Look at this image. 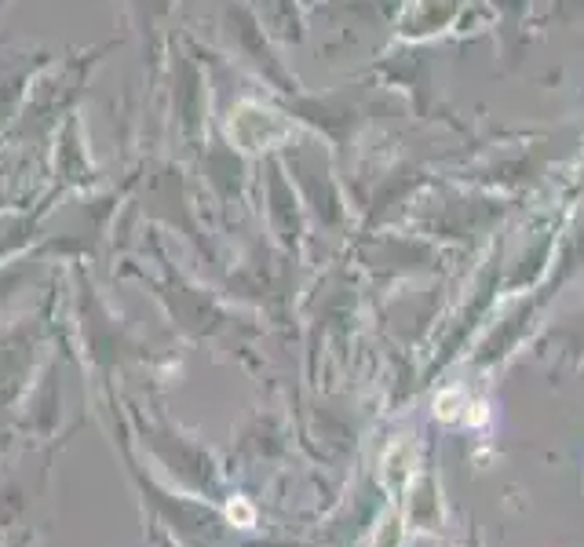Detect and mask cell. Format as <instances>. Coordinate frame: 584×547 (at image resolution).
<instances>
[{
	"instance_id": "6da1fadb",
	"label": "cell",
	"mask_w": 584,
	"mask_h": 547,
	"mask_svg": "<svg viewBox=\"0 0 584 547\" xmlns=\"http://www.w3.org/2000/svg\"><path fill=\"white\" fill-rule=\"evenodd\" d=\"M460 405H464V394L460 391H446L435 398V416L438 420H446V424H453L460 416Z\"/></svg>"
},
{
	"instance_id": "7a4b0ae2",
	"label": "cell",
	"mask_w": 584,
	"mask_h": 547,
	"mask_svg": "<svg viewBox=\"0 0 584 547\" xmlns=\"http://www.w3.org/2000/svg\"><path fill=\"white\" fill-rule=\"evenodd\" d=\"M227 515H230V522H238V526H252V522H256V511H252L245 500H234V504L227 507Z\"/></svg>"
},
{
	"instance_id": "3957f363",
	"label": "cell",
	"mask_w": 584,
	"mask_h": 547,
	"mask_svg": "<svg viewBox=\"0 0 584 547\" xmlns=\"http://www.w3.org/2000/svg\"><path fill=\"white\" fill-rule=\"evenodd\" d=\"M471 424H486V405H475V413H471Z\"/></svg>"
}]
</instances>
